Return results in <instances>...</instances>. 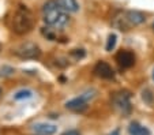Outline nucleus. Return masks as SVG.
Returning a JSON list of instances; mask_svg holds the SVG:
<instances>
[{
  "label": "nucleus",
  "instance_id": "4468645a",
  "mask_svg": "<svg viewBox=\"0 0 154 135\" xmlns=\"http://www.w3.org/2000/svg\"><path fill=\"white\" fill-rule=\"evenodd\" d=\"M61 135H81L76 130H68V131H66V132H63Z\"/></svg>",
  "mask_w": 154,
  "mask_h": 135
},
{
  "label": "nucleus",
  "instance_id": "dca6fc26",
  "mask_svg": "<svg viewBox=\"0 0 154 135\" xmlns=\"http://www.w3.org/2000/svg\"><path fill=\"white\" fill-rule=\"evenodd\" d=\"M153 30H154V22H153Z\"/></svg>",
  "mask_w": 154,
  "mask_h": 135
},
{
  "label": "nucleus",
  "instance_id": "a211bd4d",
  "mask_svg": "<svg viewBox=\"0 0 154 135\" xmlns=\"http://www.w3.org/2000/svg\"><path fill=\"white\" fill-rule=\"evenodd\" d=\"M0 93H2V90H0Z\"/></svg>",
  "mask_w": 154,
  "mask_h": 135
},
{
  "label": "nucleus",
  "instance_id": "39448f33",
  "mask_svg": "<svg viewBox=\"0 0 154 135\" xmlns=\"http://www.w3.org/2000/svg\"><path fill=\"white\" fill-rule=\"evenodd\" d=\"M15 53L22 59H37V57H40L41 51L33 42H25V44H20L17 48Z\"/></svg>",
  "mask_w": 154,
  "mask_h": 135
},
{
  "label": "nucleus",
  "instance_id": "9d476101",
  "mask_svg": "<svg viewBox=\"0 0 154 135\" xmlns=\"http://www.w3.org/2000/svg\"><path fill=\"white\" fill-rule=\"evenodd\" d=\"M128 134L130 135H150L147 127L142 126L138 121H132V123L128 126Z\"/></svg>",
  "mask_w": 154,
  "mask_h": 135
},
{
  "label": "nucleus",
  "instance_id": "20e7f679",
  "mask_svg": "<svg viewBox=\"0 0 154 135\" xmlns=\"http://www.w3.org/2000/svg\"><path fill=\"white\" fill-rule=\"evenodd\" d=\"M130 100H131V94L128 91L125 90L117 91V93H113V96H112V105L119 113L128 115L131 112V109H132Z\"/></svg>",
  "mask_w": 154,
  "mask_h": 135
},
{
  "label": "nucleus",
  "instance_id": "423d86ee",
  "mask_svg": "<svg viewBox=\"0 0 154 135\" xmlns=\"http://www.w3.org/2000/svg\"><path fill=\"white\" fill-rule=\"evenodd\" d=\"M91 93H93V91H91ZM91 93H83L82 96H79V97L67 101V104H66L67 109H70V111H72V112H79V113L85 112L87 109V100L94 97V94H91Z\"/></svg>",
  "mask_w": 154,
  "mask_h": 135
},
{
  "label": "nucleus",
  "instance_id": "7ed1b4c3",
  "mask_svg": "<svg viewBox=\"0 0 154 135\" xmlns=\"http://www.w3.org/2000/svg\"><path fill=\"white\" fill-rule=\"evenodd\" d=\"M146 21V17L143 12L135 11V10H128V11H120L115 15L112 25L116 29L122 32H127L131 27L139 26Z\"/></svg>",
  "mask_w": 154,
  "mask_h": 135
},
{
  "label": "nucleus",
  "instance_id": "6ab92c4d",
  "mask_svg": "<svg viewBox=\"0 0 154 135\" xmlns=\"http://www.w3.org/2000/svg\"><path fill=\"white\" fill-rule=\"evenodd\" d=\"M38 135H40V134H38Z\"/></svg>",
  "mask_w": 154,
  "mask_h": 135
},
{
  "label": "nucleus",
  "instance_id": "f257e3e1",
  "mask_svg": "<svg viewBox=\"0 0 154 135\" xmlns=\"http://www.w3.org/2000/svg\"><path fill=\"white\" fill-rule=\"evenodd\" d=\"M42 18L44 22L53 29H63L70 22L67 11L57 3V0H48L44 3Z\"/></svg>",
  "mask_w": 154,
  "mask_h": 135
},
{
  "label": "nucleus",
  "instance_id": "0eeeda50",
  "mask_svg": "<svg viewBox=\"0 0 154 135\" xmlns=\"http://www.w3.org/2000/svg\"><path fill=\"white\" fill-rule=\"evenodd\" d=\"M116 62L122 68H130L135 64V55L128 49H122L116 55Z\"/></svg>",
  "mask_w": 154,
  "mask_h": 135
},
{
  "label": "nucleus",
  "instance_id": "f3484780",
  "mask_svg": "<svg viewBox=\"0 0 154 135\" xmlns=\"http://www.w3.org/2000/svg\"><path fill=\"white\" fill-rule=\"evenodd\" d=\"M153 78H154V74H153Z\"/></svg>",
  "mask_w": 154,
  "mask_h": 135
},
{
  "label": "nucleus",
  "instance_id": "ddd939ff",
  "mask_svg": "<svg viewBox=\"0 0 154 135\" xmlns=\"http://www.w3.org/2000/svg\"><path fill=\"white\" fill-rule=\"evenodd\" d=\"M116 40H117L116 34H109V37H108V41H106V47H105L108 52H111V51L115 48V45H116Z\"/></svg>",
  "mask_w": 154,
  "mask_h": 135
},
{
  "label": "nucleus",
  "instance_id": "1a4fd4ad",
  "mask_svg": "<svg viewBox=\"0 0 154 135\" xmlns=\"http://www.w3.org/2000/svg\"><path fill=\"white\" fill-rule=\"evenodd\" d=\"M32 130L40 135H53L57 131V127L51 123H35L33 124Z\"/></svg>",
  "mask_w": 154,
  "mask_h": 135
},
{
  "label": "nucleus",
  "instance_id": "6e6552de",
  "mask_svg": "<svg viewBox=\"0 0 154 135\" xmlns=\"http://www.w3.org/2000/svg\"><path fill=\"white\" fill-rule=\"evenodd\" d=\"M93 72L96 74L98 78H102V79H113L115 78V71L111 66L108 64L106 62H98L96 66H94Z\"/></svg>",
  "mask_w": 154,
  "mask_h": 135
},
{
  "label": "nucleus",
  "instance_id": "9b49d317",
  "mask_svg": "<svg viewBox=\"0 0 154 135\" xmlns=\"http://www.w3.org/2000/svg\"><path fill=\"white\" fill-rule=\"evenodd\" d=\"M57 3L67 12H76L79 10L78 0H57Z\"/></svg>",
  "mask_w": 154,
  "mask_h": 135
},
{
  "label": "nucleus",
  "instance_id": "f8f14e48",
  "mask_svg": "<svg viewBox=\"0 0 154 135\" xmlns=\"http://www.w3.org/2000/svg\"><path fill=\"white\" fill-rule=\"evenodd\" d=\"M33 97V91L30 89H22V90H18L17 93L14 94V98L18 101L20 100H29V98Z\"/></svg>",
  "mask_w": 154,
  "mask_h": 135
},
{
  "label": "nucleus",
  "instance_id": "2eb2a0df",
  "mask_svg": "<svg viewBox=\"0 0 154 135\" xmlns=\"http://www.w3.org/2000/svg\"><path fill=\"white\" fill-rule=\"evenodd\" d=\"M111 135H119V131H117V130H116V131H115L113 134H111Z\"/></svg>",
  "mask_w": 154,
  "mask_h": 135
},
{
  "label": "nucleus",
  "instance_id": "f03ea898",
  "mask_svg": "<svg viewBox=\"0 0 154 135\" xmlns=\"http://www.w3.org/2000/svg\"><path fill=\"white\" fill-rule=\"evenodd\" d=\"M10 27L17 34H26L34 26V18L33 14L26 8V6H19L14 11L12 17L10 18Z\"/></svg>",
  "mask_w": 154,
  "mask_h": 135
}]
</instances>
